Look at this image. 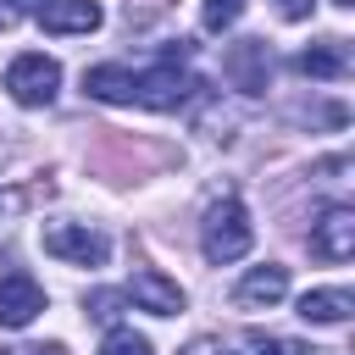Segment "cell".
<instances>
[{"instance_id": "1", "label": "cell", "mask_w": 355, "mask_h": 355, "mask_svg": "<svg viewBox=\"0 0 355 355\" xmlns=\"http://www.w3.org/2000/svg\"><path fill=\"white\" fill-rule=\"evenodd\" d=\"M83 89L105 105H144V111H178L183 100H194L200 78L183 67V50H166L155 67L133 72V67H116V61H100L83 72Z\"/></svg>"}, {"instance_id": "2", "label": "cell", "mask_w": 355, "mask_h": 355, "mask_svg": "<svg viewBox=\"0 0 355 355\" xmlns=\"http://www.w3.org/2000/svg\"><path fill=\"white\" fill-rule=\"evenodd\" d=\"M250 244H255V222H250L244 200L222 194V200L205 211V222H200V250H205V261H211V266H227V261L250 255Z\"/></svg>"}, {"instance_id": "3", "label": "cell", "mask_w": 355, "mask_h": 355, "mask_svg": "<svg viewBox=\"0 0 355 355\" xmlns=\"http://www.w3.org/2000/svg\"><path fill=\"white\" fill-rule=\"evenodd\" d=\"M55 89H61V61H50L44 50H28V55H17V61L6 67V94H11L17 105H28V111L50 105Z\"/></svg>"}, {"instance_id": "4", "label": "cell", "mask_w": 355, "mask_h": 355, "mask_svg": "<svg viewBox=\"0 0 355 355\" xmlns=\"http://www.w3.org/2000/svg\"><path fill=\"white\" fill-rule=\"evenodd\" d=\"M39 239H44V255H55L67 266H105V255H111V239L89 222H44Z\"/></svg>"}, {"instance_id": "5", "label": "cell", "mask_w": 355, "mask_h": 355, "mask_svg": "<svg viewBox=\"0 0 355 355\" xmlns=\"http://www.w3.org/2000/svg\"><path fill=\"white\" fill-rule=\"evenodd\" d=\"M311 255L327 261V266H338V261L355 255V211H349V205H327V211L311 222Z\"/></svg>"}, {"instance_id": "6", "label": "cell", "mask_w": 355, "mask_h": 355, "mask_svg": "<svg viewBox=\"0 0 355 355\" xmlns=\"http://www.w3.org/2000/svg\"><path fill=\"white\" fill-rule=\"evenodd\" d=\"M222 78H227L233 89H244V94H261L266 78H272V50H266V39H239V44H227Z\"/></svg>"}, {"instance_id": "7", "label": "cell", "mask_w": 355, "mask_h": 355, "mask_svg": "<svg viewBox=\"0 0 355 355\" xmlns=\"http://www.w3.org/2000/svg\"><path fill=\"white\" fill-rule=\"evenodd\" d=\"M44 311V288L28 277V272H0V327H28L33 316Z\"/></svg>"}, {"instance_id": "8", "label": "cell", "mask_w": 355, "mask_h": 355, "mask_svg": "<svg viewBox=\"0 0 355 355\" xmlns=\"http://www.w3.org/2000/svg\"><path fill=\"white\" fill-rule=\"evenodd\" d=\"M128 300H133L139 311H150V316H178V311H183V288H178L166 272H155V266H139V272L128 277Z\"/></svg>"}, {"instance_id": "9", "label": "cell", "mask_w": 355, "mask_h": 355, "mask_svg": "<svg viewBox=\"0 0 355 355\" xmlns=\"http://www.w3.org/2000/svg\"><path fill=\"white\" fill-rule=\"evenodd\" d=\"M283 294H288V266H277V261L250 266V272L239 277V288H233V300H239L244 311H272Z\"/></svg>"}, {"instance_id": "10", "label": "cell", "mask_w": 355, "mask_h": 355, "mask_svg": "<svg viewBox=\"0 0 355 355\" xmlns=\"http://www.w3.org/2000/svg\"><path fill=\"white\" fill-rule=\"evenodd\" d=\"M44 33H94L100 28V6L94 0H39L33 6Z\"/></svg>"}, {"instance_id": "11", "label": "cell", "mask_w": 355, "mask_h": 355, "mask_svg": "<svg viewBox=\"0 0 355 355\" xmlns=\"http://www.w3.org/2000/svg\"><path fill=\"white\" fill-rule=\"evenodd\" d=\"M349 311H355L349 288H311V294H300V316L316 322V327H338V322H349Z\"/></svg>"}, {"instance_id": "12", "label": "cell", "mask_w": 355, "mask_h": 355, "mask_svg": "<svg viewBox=\"0 0 355 355\" xmlns=\"http://www.w3.org/2000/svg\"><path fill=\"white\" fill-rule=\"evenodd\" d=\"M294 67H300L305 78H338V72L349 67V50H344V39H322V44H311V50H300Z\"/></svg>"}, {"instance_id": "13", "label": "cell", "mask_w": 355, "mask_h": 355, "mask_svg": "<svg viewBox=\"0 0 355 355\" xmlns=\"http://www.w3.org/2000/svg\"><path fill=\"white\" fill-rule=\"evenodd\" d=\"M100 355H155V344L144 333H133V327H111L100 338Z\"/></svg>"}, {"instance_id": "14", "label": "cell", "mask_w": 355, "mask_h": 355, "mask_svg": "<svg viewBox=\"0 0 355 355\" xmlns=\"http://www.w3.org/2000/svg\"><path fill=\"white\" fill-rule=\"evenodd\" d=\"M239 355H316V349L288 344V338H266V333H244L239 338Z\"/></svg>"}, {"instance_id": "15", "label": "cell", "mask_w": 355, "mask_h": 355, "mask_svg": "<svg viewBox=\"0 0 355 355\" xmlns=\"http://www.w3.org/2000/svg\"><path fill=\"white\" fill-rule=\"evenodd\" d=\"M83 305H89V316H94V322H116V316H122V305H128V294H116V288H94Z\"/></svg>"}, {"instance_id": "16", "label": "cell", "mask_w": 355, "mask_h": 355, "mask_svg": "<svg viewBox=\"0 0 355 355\" xmlns=\"http://www.w3.org/2000/svg\"><path fill=\"white\" fill-rule=\"evenodd\" d=\"M239 11H244V0H205L200 22H205L211 33H222V28H233V22H239Z\"/></svg>"}, {"instance_id": "17", "label": "cell", "mask_w": 355, "mask_h": 355, "mask_svg": "<svg viewBox=\"0 0 355 355\" xmlns=\"http://www.w3.org/2000/svg\"><path fill=\"white\" fill-rule=\"evenodd\" d=\"M22 205H28V189H0V239L11 233V222L22 216Z\"/></svg>"}, {"instance_id": "18", "label": "cell", "mask_w": 355, "mask_h": 355, "mask_svg": "<svg viewBox=\"0 0 355 355\" xmlns=\"http://www.w3.org/2000/svg\"><path fill=\"white\" fill-rule=\"evenodd\" d=\"M311 6H316V0H277V11H283L288 22H300V17H311Z\"/></svg>"}, {"instance_id": "19", "label": "cell", "mask_w": 355, "mask_h": 355, "mask_svg": "<svg viewBox=\"0 0 355 355\" xmlns=\"http://www.w3.org/2000/svg\"><path fill=\"white\" fill-rule=\"evenodd\" d=\"M0 355H67L61 344H22V349H0Z\"/></svg>"}, {"instance_id": "20", "label": "cell", "mask_w": 355, "mask_h": 355, "mask_svg": "<svg viewBox=\"0 0 355 355\" xmlns=\"http://www.w3.org/2000/svg\"><path fill=\"white\" fill-rule=\"evenodd\" d=\"M183 355H227V349H222V344H216V338H194V344H189V349H183Z\"/></svg>"}, {"instance_id": "21", "label": "cell", "mask_w": 355, "mask_h": 355, "mask_svg": "<svg viewBox=\"0 0 355 355\" xmlns=\"http://www.w3.org/2000/svg\"><path fill=\"white\" fill-rule=\"evenodd\" d=\"M11 22H17V11H11V6H0V28H11Z\"/></svg>"}, {"instance_id": "22", "label": "cell", "mask_w": 355, "mask_h": 355, "mask_svg": "<svg viewBox=\"0 0 355 355\" xmlns=\"http://www.w3.org/2000/svg\"><path fill=\"white\" fill-rule=\"evenodd\" d=\"M6 6H11V11H33L39 0H6Z\"/></svg>"}, {"instance_id": "23", "label": "cell", "mask_w": 355, "mask_h": 355, "mask_svg": "<svg viewBox=\"0 0 355 355\" xmlns=\"http://www.w3.org/2000/svg\"><path fill=\"white\" fill-rule=\"evenodd\" d=\"M333 6H355V0H333Z\"/></svg>"}]
</instances>
